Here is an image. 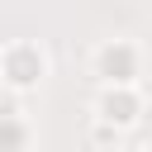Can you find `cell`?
<instances>
[{"instance_id": "obj_4", "label": "cell", "mask_w": 152, "mask_h": 152, "mask_svg": "<svg viewBox=\"0 0 152 152\" xmlns=\"http://www.w3.org/2000/svg\"><path fill=\"white\" fill-rule=\"evenodd\" d=\"M5 152H28V119L14 104V95H10V109H5Z\"/></svg>"}, {"instance_id": "obj_1", "label": "cell", "mask_w": 152, "mask_h": 152, "mask_svg": "<svg viewBox=\"0 0 152 152\" xmlns=\"http://www.w3.org/2000/svg\"><path fill=\"white\" fill-rule=\"evenodd\" d=\"M0 71H5V90H10V95L33 90V86L48 76V52H43L38 43H28V38H14V43H5V52H0Z\"/></svg>"}, {"instance_id": "obj_5", "label": "cell", "mask_w": 152, "mask_h": 152, "mask_svg": "<svg viewBox=\"0 0 152 152\" xmlns=\"http://www.w3.org/2000/svg\"><path fill=\"white\" fill-rule=\"evenodd\" d=\"M124 152H152V147H138V142H128V147H124Z\"/></svg>"}, {"instance_id": "obj_3", "label": "cell", "mask_w": 152, "mask_h": 152, "mask_svg": "<svg viewBox=\"0 0 152 152\" xmlns=\"http://www.w3.org/2000/svg\"><path fill=\"white\" fill-rule=\"evenodd\" d=\"M142 114H147V100H142L138 86H104L100 100H95V119L100 124H114L119 133H128Z\"/></svg>"}, {"instance_id": "obj_2", "label": "cell", "mask_w": 152, "mask_h": 152, "mask_svg": "<svg viewBox=\"0 0 152 152\" xmlns=\"http://www.w3.org/2000/svg\"><path fill=\"white\" fill-rule=\"evenodd\" d=\"M95 76L104 86H138V76H142V48L133 38H104L95 48Z\"/></svg>"}]
</instances>
